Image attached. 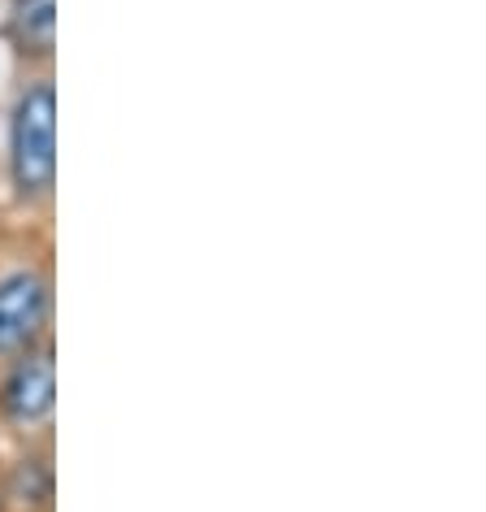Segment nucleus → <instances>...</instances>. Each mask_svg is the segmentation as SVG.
I'll list each match as a JSON object with an SVG mask.
<instances>
[{
  "label": "nucleus",
  "instance_id": "obj_3",
  "mask_svg": "<svg viewBox=\"0 0 486 512\" xmlns=\"http://www.w3.org/2000/svg\"><path fill=\"white\" fill-rule=\"evenodd\" d=\"M53 356L48 352H35V356H22L9 374L5 391H0V404H5V417L18 421V426H35L53 413Z\"/></svg>",
  "mask_w": 486,
  "mask_h": 512
},
{
  "label": "nucleus",
  "instance_id": "obj_1",
  "mask_svg": "<svg viewBox=\"0 0 486 512\" xmlns=\"http://www.w3.org/2000/svg\"><path fill=\"white\" fill-rule=\"evenodd\" d=\"M9 161L22 196H44L57 174V92L48 83L31 87L14 109L9 126Z\"/></svg>",
  "mask_w": 486,
  "mask_h": 512
},
{
  "label": "nucleus",
  "instance_id": "obj_4",
  "mask_svg": "<svg viewBox=\"0 0 486 512\" xmlns=\"http://www.w3.org/2000/svg\"><path fill=\"white\" fill-rule=\"evenodd\" d=\"M14 35L35 57H48L57 44V0H14Z\"/></svg>",
  "mask_w": 486,
  "mask_h": 512
},
{
  "label": "nucleus",
  "instance_id": "obj_2",
  "mask_svg": "<svg viewBox=\"0 0 486 512\" xmlns=\"http://www.w3.org/2000/svg\"><path fill=\"white\" fill-rule=\"evenodd\" d=\"M48 317V287L40 274L0 278V356L31 348Z\"/></svg>",
  "mask_w": 486,
  "mask_h": 512
}]
</instances>
